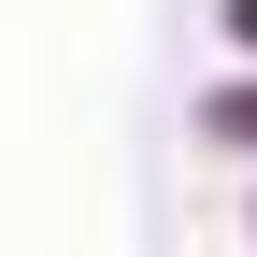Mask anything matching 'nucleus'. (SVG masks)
Masks as SVG:
<instances>
[{
  "instance_id": "nucleus-1",
  "label": "nucleus",
  "mask_w": 257,
  "mask_h": 257,
  "mask_svg": "<svg viewBox=\"0 0 257 257\" xmlns=\"http://www.w3.org/2000/svg\"><path fill=\"white\" fill-rule=\"evenodd\" d=\"M229 143H257V86H243V100H229Z\"/></svg>"
},
{
  "instance_id": "nucleus-2",
  "label": "nucleus",
  "mask_w": 257,
  "mask_h": 257,
  "mask_svg": "<svg viewBox=\"0 0 257 257\" xmlns=\"http://www.w3.org/2000/svg\"><path fill=\"white\" fill-rule=\"evenodd\" d=\"M229 15H243V43H257V0H229Z\"/></svg>"
}]
</instances>
